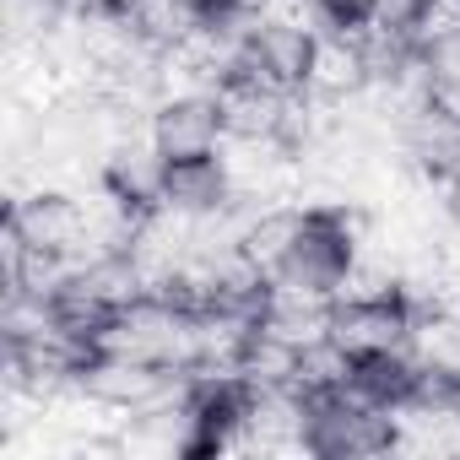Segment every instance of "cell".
<instances>
[{"instance_id":"10","label":"cell","mask_w":460,"mask_h":460,"mask_svg":"<svg viewBox=\"0 0 460 460\" xmlns=\"http://www.w3.org/2000/svg\"><path fill=\"white\" fill-rule=\"evenodd\" d=\"M406 352L422 374L460 385V314L455 309H417L406 331Z\"/></svg>"},{"instance_id":"4","label":"cell","mask_w":460,"mask_h":460,"mask_svg":"<svg viewBox=\"0 0 460 460\" xmlns=\"http://www.w3.org/2000/svg\"><path fill=\"white\" fill-rule=\"evenodd\" d=\"M411 331V304L395 298H336L331 309V341H341L358 363L379 352H401Z\"/></svg>"},{"instance_id":"13","label":"cell","mask_w":460,"mask_h":460,"mask_svg":"<svg viewBox=\"0 0 460 460\" xmlns=\"http://www.w3.org/2000/svg\"><path fill=\"white\" fill-rule=\"evenodd\" d=\"M114 6L152 49H179L206 22V0H114Z\"/></svg>"},{"instance_id":"3","label":"cell","mask_w":460,"mask_h":460,"mask_svg":"<svg viewBox=\"0 0 460 460\" xmlns=\"http://www.w3.org/2000/svg\"><path fill=\"white\" fill-rule=\"evenodd\" d=\"M152 141L163 146L168 163H195V157H217L222 141H227V125H222V109L211 93H195V98H163L152 109Z\"/></svg>"},{"instance_id":"8","label":"cell","mask_w":460,"mask_h":460,"mask_svg":"<svg viewBox=\"0 0 460 460\" xmlns=\"http://www.w3.org/2000/svg\"><path fill=\"white\" fill-rule=\"evenodd\" d=\"M217 109H222L227 136H282L288 109H293V93L288 87H271L261 76H234V82L217 87Z\"/></svg>"},{"instance_id":"16","label":"cell","mask_w":460,"mask_h":460,"mask_svg":"<svg viewBox=\"0 0 460 460\" xmlns=\"http://www.w3.org/2000/svg\"><path fill=\"white\" fill-rule=\"evenodd\" d=\"M66 22V0H0L6 44H44Z\"/></svg>"},{"instance_id":"11","label":"cell","mask_w":460,"mask_h":460,"mask_svg":"<svg viewBox=\"0 0 460 460\" xmlns=\"http://www.w3.org/2000/svg\"><path fill=\"white\" fill-rule=\"evenodd\" d=\"M304 222H309V206H304V200H271V206L255 211L250 234H244V250H250V261H255L266 277L282 271V261L293 255V244H298V234H304Z\"/></svg>"},{"instance_id":"17","label":"cell","mask_w":460,"mask_h":460,"mask_svg":"<svg viewBox=\"0 0 460 460\" xmlns=\"http://www.w3.org/2000/svg\"><path fill=\"white\" fill-rule=\"evenodd\" d=\"M455 33H460V0H422L417 17H411V44L433 49V44H444Z\"/></svg>"},{"instance_id":"5","label":"cell","mask_w":460,"mask_h":460,"mask_svg":"<svg viewBox=\"0 0 460 460\" xmlns=\"http://www.w3.org/2000/svg\"><path fill=\"white\" fill-rule=\"evenodd\" d=\"M309 55H314V33H309V28L261 12V22H255V33H250L244 76H261V82H271V87L298 93L304 76H309Z\"/></svg>"},{"instance_id":"15","label":"cell","mask_w":460,"mask_h":460,"mask_svg":"<svg viewBox=\"0 0 460 460\" xmlns=\"http://www.w3.org/2000/svg\"><path fill=\"white\" fill-rule=\"evenodd\" d=\"M352 374H358V358L341 347V341H314V347H304L298 352V390L314 401V395H341L347 385H352Z\"/></svg>"},{"instance_id":"18","label":"cell","mask_w":460,"mask_h":460,"mask_svg":"<svg viewBox=\"0 0 460 460\" xmlns=\"http://www.w3.org/2000/svg\"><path fill=\"white\" fill-rule=\"evenodd\" d=\"M422 55H428V66H433L438 103L460 114V33H455V39H444V44H433V49H422Z\"/></svg>"},{"instance_id":"12","label":"cell","mask_w":460,"mask_h":460,"mask_svg":"<svg viewBox=\"0 0 460 460\" xmlns=\"http://www.w3.org/2000/svg\"><path fill=\"white\" fill-rule=\"evenodd\" d=\"M227 200H234V184H227L222 163L217 157H195V163H173L168 168V184H163L157 206H168L179 217H206V211H217Z\"/></svg>"},{"instance_id":"1","label":"cell","mask_w":460,"mask_h":460,"mask_svg":"<svg viewBox=\"0 0 460 460\" xmlns=\"http://www.w3.org/2000/svg\"><path fill=\"white\" fill-rule=\"evenodd\" d=\"M309 455L320 460H358V455H395V411L341 395L309 401Z\"/></svg>"},{"instance_id":"19","label":"cell","mask_w":460,"mask_h":460,"mask_svg":"<svg viewBox=\"0 0 460 460\" xmlns=\"http://www.w3.org/2000/svg\"><path fill=\"white\" fill-rule=\"evenodd\" d=\"M417 6L422 0H374V22H385V28H406L411 33V17H417Z\"/></svg>"},{"instance_id":"14","label":"cell","mask_w":460,"mask_h":460,"mask_svg":"<svg viewBox=\"0 0 460 460\" xmlns=\"http://www.w3.org/2000/svg\"><path fill=\"white\" fill-rule=\"evenodd\" d=\"M239 379H244L250 390L293 385V379H298V347H288L282 336H271L266 325H255V336H250L244 352H239Z\"/></svg>"},{"instance_id":"6","label":"cell","mask_w":460,"mask_h":460,"mask_svg":"<svg viewBox=\"0 0 460 460\" xmlns=\"http://www.w3.org/2000/svg\"><path fill=\"white\" fill-rule=\"evenodd\" d=\"M374 87L368 76V60H363V44L352 28H331V33H314V55H309V76H304V93L325 98V103H352Z\"/></svg>"},{"instance_id":"9","label":"cell","mask_w":460,"mask_h":460,"mask_svg":"<svg viewBox=\"0 0 460 460\" xmlns=\"http://www.w3.org/2000/svg\"><path fill=\"white\" fill-rule=\"evenodd\" d=\"M331 309H336V298H320V293L271 282V288H266V304H261V325H266L271 336H282L288 347L304 352V347H314V341L331 336Z\"/></svg>"},{"instance_id":"7","label":"cell","mask_w":460,"mask_h":460,"mask_svg":"<svg viewBox=\"0 0 460 460\" xmlns=\"http://www.w3.org/2000/svg\"><path fill=\"white\" fill-rule=\"evenodd\" d=\"M168 157H163V146L152 141V130H136V136H125L109 157H103V184L114 190V195H125L130 206H157L163 200V184H168Z\"/></svg>"},{"instance_id":"2","label":"cell","mask_w":460,"mask_h":460,"mask_svg":"<svg viewBox=\"0 0 460 460\" xmlns=\"http://www.w3.org/2000/svg\"><path fill=\"white\" fill-rule=\"evenodd\" d=\"M6 217L22 227V239L44 255H82V195L60 184H28L6 195Z\"/></svg>"}]
</instances>
